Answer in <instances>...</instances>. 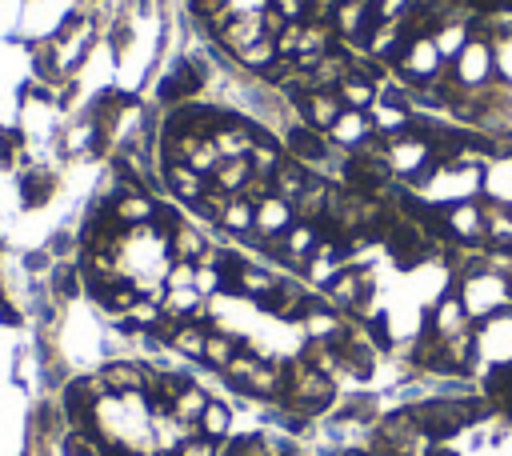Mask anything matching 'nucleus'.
I'll return each mask as SVG.
<instances>
[{
	"instance_id": "obj_5",
	"label": "nucleus",
	"mask_w": 512,
	"mask_h": 456,
	"mask_svg": "<svg viewBox=\"0 0 512 456\" xmlns=\"http://www.w3.org/2000/svg\"><path fill=\"white\" fill-rule=\"evenodd\" d=\"M336 96H340L344 108H360V112H368V108L376 104L372 80H368L364 72H352V68H344V76L336 80Z\"/></svg>"
},
{
	"instance_id": "obj_3",
	"label": "nucleus",
	"mask_w": 512,
	"mask_h": 456,
	"mask_svg": "<svg viewBox=\"0 0 512 456\" xmlns=\"http://www.w3.org/2000/svg\"><path fill=\"white\" fill-rule=\"evenodd\" d=\"M448 236L464 240V244H476L484 236V208L480 200H460L448 208Z\"/></svg>"
},
{
	"instance_id": "obj_4",
	"label": "nucleus",
	"mask_w": 512,
	"mask_h": 456,
	"mask_svg": "<svg viewBox=\"0 0 512 456\" xmlns=\"http://www.w3.org/2000/svg\"><path fill=\"white\" fill-rule=\"evenodd\" d=\"M328 136L340 144V148H360L368 136H372V124H368V112H360V108H344L336 120H332V128H328Z\"/></svg>"
},
{
	"instance_id": "obj_8",
	"label": "nucleus",
	"mask_w": 512,
	"mask_h": 456,
	"mask_svg": "<svg viewBox=\"0 0 512 456\" xmlns=\"http://www.w3.org/2000/svg\"><path fill=\"white\" fill-rule=\"evenodd\" d=\"M500 64H504V76H512V40H508V48L500 52Z\"/></svg>"
},
{
	"instance_id": "obj_7",
	"label": "nucleus",
	"mask_w": 512,
	"mask_h": 456,
	"mask_svg": "<svg viewBox=\"0 0 512 456\" xmlns=\"http://www.w3.org/2000/svg\"><path fill=\"white\" fill-rule=\"evenodd\" d=\"M208 400H212V396H204V388L188 384V388H184V392H180V396L172 400V416H176V420H184V424H196Z\"/></svg>"
},
{
	"instance_id": "obj_1",
	"label": "nucleus",
	"mask_w": 512,
	"mask_h": 456,
	"mask_svg": "<svg viewBox=\"0 0 512 456\" xmlns=\"http://www.w3.org/2000/svg\"><path fill=\"white\" fill-rule=\"evenodd\" d=\"M480 416H484V404L480 400H448V396H432V400H424V404L412 408V420H416V428H420V436L428 444H444L448 436L464 432Z\"/></svg>"
},
{
	"instance_id": "obj_6",
	"label": "nucleus",
	"mask_w": 512,
	"mask_h": 456,
	"mask_svg": "<svg viewBox=\"0 0 512 456\" xmlns=\"http://www.w3.org/2000/svg\"><path fill=\"white\" fill-rule=\"evenodd\" d=\"M196 428L208 436V440H228V428H232V408L224 404V400H208L204 404V412H200V420H196Z\"/></svg>"
},
{
	"instance_id": "obj_2",
	"label": "nucleus",
	"mask_w": 512,
	"mask_h": 456,
	"mask_svg": "<svg viewBox=\"0 0 512 456\" xmlns=\"http://www.w3.org/2000/svg\"><path fill=\"white\" fill-rule=\"evenodd\" d=\"M492 76V48L480 44V40H468L452 64V80L464 84V88H480L484 80Z\"/></svg>"
}]
</instances>
